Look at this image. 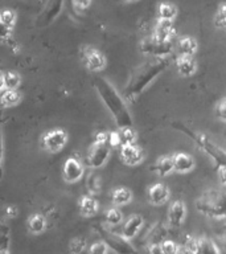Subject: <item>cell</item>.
<instances>
[{
    "instance_id": "obj_1",
    "label": "cell",
    "mask_w": 226,
    "mask_h": 254,
    "mask_svg": "<svg viewBox=\"0 0 226 254\" xmlns=\"http://www.w3.org/2000/svg\"><path fill=\"white\" fill-rule=\"evenodd\" d=\"M170 65V59L167 57H155L148 63L143 64L138 67L131 77L130 82L127 83L126 89L123 90V95L130 101H134L138 95H140L146 87L154 81L159 74H162Z\"/></svg>"
},
{
    "instance_id": "obj_2",
    "label": "cell",
    "mask_w": 226,
    "mask_h": 254,
    "mask_svg": "<svg viewBox=\"0 0 226 254\" xmlns=\"http://www.w3.org/2000/svg\"><path fill=\"white\" fill-rule=\"evenodd\" d=\"M94 87L98 91L99 97L113 115L115 123L118 125L119 128L124 127H132V118L126 102L118 94V91L111 86V83L105 78H95Z\"/></svg>"
},
{
    "instance_id": "obj_3",
    "label": "cell",
    "mask_w": 226,
    "mask_h": 254,
    "mask_svg": "<svg viewBox=\"0 0 226 254\" xmlns=\"http://www.w3.org/2000/svg\"><path fill=\"white\" fill-rule=\"evenodd\" d=\"M196 208L206 217L226 218V192L209 190L196 200Z\"/></svg>"
},
{
    "instance_id": "obj_4",
    "label": "cell",
    "mask_w": 226,
    "mask_h": 254,
    "mask_svg": "<svg viewBox=\"0 0 226 254\" xmlns=\"http://www.w3.org/2000/svg\"><path fill=\"white\" fill-rule=\"evenodd\" d=\"M174 128L185 132L186 135H189L190 138L193 139L194 143L197 144L200 148H201L205 154H208L210 158L213 159L214 163L217 164L218 170L222 168V167H226V152L224 150H221L217 144H214L212 140L208 139V136L204 134H198V132H194V131H190L188 127L182 126L180 123H173Z\"/></svg>"
},
{
    "instance_id": "obj_5",
    "label": "cell",
    "mask_w": 226,
    "mask_h": 254,
    "mask_svg": "<svg viewBox=\"0 0 226 254\" xmlns=\"http://www.w3.org/2000/svg\"><path fill=\"white\" fill-rule=\"evenodd\" d=\"M109 136L110 135H107L106 132H99L95 138V142L91 144L86 156V164L90 168H94V170L101 168L107 162V159L110 156L111 148H113Z\"/></svg>"
},
{
    "instance_id": "obj_6",
    "label": "cell",
    "mask_w": 226,
    "mask_h": 254,
    "mask_svg": "<svg viewBox=\"0 0 226 254\" xmlns=\"http://www.w3.org/2000/svg\"><path fill=\"white\" fill-rule=\"evenodd\" d=\"M139 49L144 55H151L155 57H167L173 49V43L168 41H159L152 36L150 39H144L139 45Z\"/></svg>"
},
{
    "instance_id": "obj_7",
    "label": "cell",
    "mask_w": 226,
    "mask_h": 254,
    "mask_svg": "<svg viewBox=\"0 0 226 254\" xmlns=\"http://www.w3.org/2000/svg\"><path fill=\"white\" fill-rule=\"evenodd\" d=\"M81 57H82L83 63L86 65V67L90 71H101L105 69L106 66V57L101 53L99 51H97L95 48L93 47H82L81 49Z\"/></svg>"
},
{
    "instance_id": "obj_8",
    "label": "cell",
    "mask_w": 226,
    "mask_h": 254,
    "mask_svg": "<svg viewBox=\"0 0 226 254\" xmlns=\"http://www.w3.org/2000/svg\"><path fill=\"white\" fill-rule=\"evenodd\" d=\"M67 142V132L61 128H55L45 132L43 136L44 148L49 152H59Z\"/></svg>"
},
{
    "instance_id": "obj_9",
    "label": "cell",
    "mask_w": 226,
    "mask_h": 254,
    "mask_svg": "<svg viewBox=\"0 0 226 254\" xmlns=\"http://www.w3.org/2000/svg\"><path fill=\"white\" fill-rule=\"evenodd\" d=\"M103 236H105V242L107 244V246H110L111 249L118 254H135V249L131 246L126 237L116 236L109 229L103 232Z\"/></svg>"
},
{
    "instance_id": "obj_10",
    "label": "cell",
    "mask_w": 226,
    "mask_h": 254,
    "mask_svg": "<svg viewBox=\"0 0 226 254\" xmlns=\"http://www.w3.org/2000/svg\"><path fill=\"white\" fill-rule=\"evenodd\" d=\"M111 147L118 146L119 148H122L124 146H131L135 144L136 142V132L132 127H124V128H119L115 132H111L109 136Z\"/></svg>"
},
{
    "instance_id": "obj_11",
    "label": "cell",
    "mask_w": 226,
    "mask_h": 254,
    "mask_svg": "<svg viewBox=\"0 0 226 254\" xmlns=\"http://www.w3.org/2000/svg\"><path fill=\"white\" fill-rule=\"evenodd\" d=\"M83 172H85V168H83L82 163L79 162L78 159L70 156L63 163V179L67 183H75L81 180L83 176Z\"/></svg>"
},
{
    "instance_id": "obj_12",
    "label": "cell",
    "mask_w": 226,
    "mask_h": 254,
    "mask_svg": "<svg viewBox=\"0 0 226 254\" xmlns=\"http://www.w3.org/2000/svg\"><path fill=\"white\" fill-rule=\"evenodd\" d=\"M120 159H122V162L127 166H138L140 163L143 162V159H144V152L139 146L136 144H131V146H124L120 148Z\"/></svg>"
},
{
    "instance_id": "obj_13",
    "label": "cell",
    "mask_w": 226,
    "mask_h": 254,
    "mask_svg": "<svg viewBox=\"0 0 226 254\" xmlns=\"http://www.w3.org/2000/svg\"><path fill=\"white\" fill-rule=\"evenodd\" d=\"M176 35V28H174L173 21H170V20H158V24L155 27L154 37L159 41H164V43H168V41H172Z\"/></svg>"
},
{
    "instance_id": "obj_14",
    "label": "cell",
    "mask_w": 226,
    "mask_h": 254,
    "mask_svg": "<svg viewBox=\"0 0 226 254\" xmlns=\"http://www.w3.org/2000/svg\"><path fill=\"white\" fill-rule=\"evenodd\" d=\"M148 197H150L151 204L163 205L170 200V190L162 183H156L148 190Z\"/></svg>"
},
{
    "instance_id": "obj_15",
    "label": "cell",
    "mask_w": 226,
    "mask_h": 254,
    "mask_svg": "<svg viewBox=\"0 0 226 254\" xmlns=\"http://www.w3.org/2000/svg\"><path fill=\"white\" fill-rule=\"evenodd\" d=\"M186 214V208L185 204L180 200L177 201H173L170 204V210H168V222H170V226L173 228H177L182 224L184 218H185Z\"/></svg>"
},
{
    "instance_id": "obj_16",
    "label": "cell",
    "mask_w": 226,
    "mask_h": 254,
    "mask_svg": "<svg viewBox=\"0 0 226 254\" xmlns=\"http://www.w3.org/2000/svg\"><path fill=\"white\" fill-rule=\"evenodd\" d=\"M173 156V164H174V171L180 172V174H186L193 170L196 163L194 159L190 155L185 154V152H176L172 155Z\"/></svg>"
},
{
    "instance_id": "obj_17",
    "label": "cell",
    "mask_w": 226,
    "mask_h": 254,
    "mask_svg": "<svg viewBox=\"0 0 226 254\" xmlns=\"http://www.w3.org/2000/svg\"><path fill=\"white\" fill-rule=\"evenodd\" d=\"M143 225V217L142 216H139V214H132L131 217L127 218V221L124 222V225H123L122 229V236L123 237H126L127 240H131V238H134L138 232L140 230Z\"/></svg>"
},
{
    "instance_id": "obj_18",
    "label": "cell",
    "mask_w": 226,
    "mask_h": 254,
    "mask_svg": "<svg viewBox=\"0 0 226 254\" xmlns=\"http://www.w3.org/2000/svg\"><path fill=\"white\" fill-rule=\"evenodd\" d=\"M176 67H177V71L182 77H189V75H193L197 71V61L193 57L180 56L176 60Z\"/></svg>"
},
{
    "instance_id": "obj_19",
    "label": "cell",
    "mask_w": 226,
    "mask_h": 254,
    "mask_svg": "<svg viewBox=\"0 0 226 254\" xmlns=\"http://www.w3.org/2000/svg\"><path fill=\"white\" fill-rule=\"evenodd\" d=\"M177 49L180 52V56L193 57V55L198 49L197 40L190 36H182L177 41Z\"/></svg>"
},
{
    "instance_id": "obj_20",
    "label": "cell",
    "mask_w": 226,
    "mask_h": 254,
    "mask_svg": "<svg viewBox=\"0 0 226 254\" xmlns=\"http://www.w3.org/2000/svg\"><path fill=\"white\" fill-rule=\"evenodd\" d=\"M152 171H155L159 176H167L170 175L172 171H174V164H173V156L172 155H164L162 158L158 159V162L155 163V166L152 167Z\"/></svg>"
},
{
    "instance_id": "obj_21",
    "label": "cell",
    "mask_w": 226,
    "mask_h": 254,
    "mask_svg": "<svg viewBox=\"0 0 226 254\" xmlns=\"http://www.w3.org/2000/svg\"><path fill=\"white\" fill-rule=\"evenodd\" d=\"M16 16L15 11H11V9H4L0 15V20H1V27H3V40L5 41L8 36L11 35L13 28H15L16 24Z\"/></svg>"
},
{
    "instance_id": "obj_22",
    "label": "cell",
    "mask_w": 226,
    "mask_h": 254,
    "mask_svg": "<svg viewBox=\"0 0 226 254\" xmlns=\"http://www.w3.org/2000/svg\"><path fill=\"white\" fill-rule=\"evenodd\" d=\"M98 210V202L91 196H82L79 198V212L83 217H91Z\"/></svg>"
},
{
    "instance_id": "obj_23",
    "label": "cell",
    "mask_w": 226,
    "mask_h": 254,
    "mask_svg": "<svg viewBox=\"0 0 226 254\" xmlns=\"http://www.w3.org/2000/svg\"><path fill=\"white\" fill-rule=\"evenodd\" d=\"M28 230L33 234L43 233L44 230L47 229V218L44 217L41 213L32 214L31 217L28 218L27 221Z\"/></svg>"
},
{
    "instance_id": "obj_24",
    "label": "cell",
    "mask_w": 226,
    "mask_h": 254,
    "mask_svg": "<svg viewBox=\"0 0 226 254\" xmlns=\"http://www.w3.org/2000/svg\"><path fill=\"white\" fill-rule=\"evenodd\" d=\"M194 252H196V254H220V250L216 246V244L208 240V238L196 240Z\"/></svg>"
},
{
    "instance_id": "obj_25",
    "label": "cell",
    "mask_w": 226,
    "mask_h": 254,
    "mask_svg": "<svg viewBox=\"0 0 226 254\" xmlns=\"http://www.w3.org/2000/svg\"><path fill=\"white\" fill-rule=\"evenodd\" d=\"M111 200H113V202L116 206L126 205V204L131 202V200H132V192L128 188L120 187V188L114 190V192L111 194Z\"/></svg>"
},
{
    "instance_id": "obj_26",
    "label": "cell",
    "mask_w": 226,
    "mask_h": 254,
    "mask_svg": "<svg viewBox=\"0 0 226 254\" xmlns=\"http://www.w3.org/2000/svg\"><path fill=\"white\" fill-rule=\"evenodd\" d=\"M21 78L15 71H7L1 74V89L3 90H16L19 87Z\"/></svg>"
},
{
    "instance_id": "obj_27",
    "label": "cell",
    "mask_w": 226,
    "mask_h": 254,
    "mask_svg": "<svg viewBox=\"0 0 226 254\" xmlns=\"http://www.w3.org/2000/svg\"><path fill=\"white\" fill-rule=\"evenodd\" d=\"M62 1L63 0H49V3L45 8V13H44L45 23H51L52 20H55L58 16L61 8H62Z\"/></svg>"
},
{
    "instance_id": "obj_28",
    "label": "cell",
    "mask_w": 226,
    "mask_h": 254,
    "mask_svg": "<svg viewBox=\"0 0 226 254\" xmlns=\"http://www.w3.org/2000/svg\"><path fill=\"white\" fill-rule=\"evenodd\" d=\"M159 20H170L173 21L177 16V8L170 3H160L158 8Z\"/></svg>"
},
{
    "instance_id": "obj_29",
    "label": "cell",
    "mask_w": 226,
    "mask_h": 254,
    "mask_svg": "<svg viewBox=\"0 0 226 254\" xmlns=\"http://www.w3.org/2000/svg\"><path fill=\"white\" fill-rule=\"evenodd\" d=\"M21 101V94L17 90H3L1 91V105L4 107L16 106Z\"/></svg>"
},
{
    "instance_id": "obj_30",
    "label": "cell",
    "mask_w": 226,
    "mask_h": 254,
    "mask_svg": "<svg viewBox=\"0 0 226 254\" xmlns=\"http://www.w3.org/2000/svg\"><path fill=\"white\" fill-rule=\"evenodd\" d=\"M106 221L110 225H118L123 221V213L118 208H111L110 210H107Z\"/></svg>"
},
{
    "instance_id": "obj_31",
    "label": "cell",
    "mask_w": 226,
    "mask_h": 254,
    "mask_svg": "<svg viewBox=\"0 0 226 254\" xmlns=\"http://www.w3.org/2000/svg\"><path fill=\"white\" fill-rule=\"evenodd\" d=\"M85 249H86V241L83 238H74L70 241L69 250L71 254H81Z\"/></svg>"
},
{
    "instance_id": "obj_32",
    "label": "cell",
    "mask_w": 226,
    "mask_h": 254,
    "mask_svg": "<svg viewBox=\"0 0 226 254\" xmlns=\"http://www.w3.org/2000/svg\"><path fill=\"white\" fill-rule=\"evenodd\" d=\"M226 23V4L221 5L220 9L217 11L216 16H214V24H216V27L218 28H224Z\"/></svg>"
},
{
    "instance_id": "obj_33",
    "label": "cell",
    "mask_w": 226,
    "mask_h": 254,
    "mask_svg": "<svg viewBox=\"0 0 226 254\" xmlns=\"http://www.w3.org/2000/svg\"><path fill=\"white\" fill-rule=\"evenodd\" d=\"M162 249L163 253L164 254H178V248L173 241H170V240H167V241H163L162 244Z\"/></svg>"
},
{
    "instance_id": "obj_34",
    "label": "cell",
    "mask_w": 226,
    "mask_h": 254,
    "mask_svg": "<svg viewBox=\"0 0 226 254\" xmlns=\"http://www.w3.org/2000/svg\"><path fill=\"white\" fill-rule=\"evenodd\" d=\"M109 246L106 242H95L89 250V254H107Z\"/></svg>"
},
{
    "instance_id": "obj_35",
    "label": "cell",
    "mask_w": 226,
    "mask_h": 254,
    "mask_svg": "<svg viewBox=\"0 0 226 254\" xmlns=\"http://www.w3.org/2000/svg\"><path fill=\"white\" fill-rule=\"evenodd\" d=\"M217 115L220 117V119H222L224 122H226V98L222 99L221 102L218 103Z\"/></svg>"
},
{
    "instance_id": "obj_36",
    "label": "cell",
    "mask_w": 226,
    "mask_h": 254,
    "mask_svg": "<svg viewBox=\"0 0 226 254\" xmlns=\"http://www.w3.org/2000/svg\"><path fill=\"white\" fill-rule=\"evenodd\" d=\"M5 216L8 218H15L17 216V208L15 205H8L5 208Z\"/></svg>"
},
{
    "instance_id": "obj_37",
    "label": "cell",
    "mask_w": 226,
    "mask_h": 254,
    "mask_svg": "<svg viewBox=\"0 0 226 254\" xmlns=\"http://www.w3.org/2000/svg\"><path fill=\"white\" fill-rule=\"evenodd\" d=\"M73 3H74L75 7L79 8V9H85V8H87L90 5L91 0H73Z\"/></svg>"
},
{
    "instance_id": "obj_38",
    "label": "cell",
    "mask_w": 226,
    "mask_h": 254,
    "mask_svg": "<svg viewBox=\"0 0 226 254\" xmlns=\"http://www.w3.org/2000/svg\"><path fill=\"white\" fill-rule=\"evenodd\" d=\"M218 178L222 186H226V167H222L218 170Z\"/></svg>"
},
{
    "instance_id": "obj_39",
    "label": "cell",
    "mask_w": 226,
    "mask_h": 254,
    "mask_svg": "<svg viewBox=\"0 0 226 254\" xmlns=\"http://www.w3.org/2000/svg\"><path fill=\"white\" fill-rule=\"evenodd\" d=\"M150 254H164L163 253L162 245H159V244H152L150 246Z\"/></svg>"
},
{
    "instance_id": "obj_40",
    "label": "cell",
    "mask_w": 226,
    "mask_h": 254,
    "mask_svg": "<svg viewBox=\"0 0 226 254\" xmlns=\"http://www.w3.org/2000/svg\"><path fill=\"white\" fill-rule=\"evenodd\" d=\"M178 254H196V252L190 249V248H188V246H184V248L178 250Z\"/></svg>"
},
{
    "instance_id": "obj_41",
    "label": "cell",
    "mask_w": 226,
    "mask_h": 254,
    "mask_svg": "<svg viewBox=\"0 0 226 254\" xmlns=\"http://www.w3.org/2000/svg\"><path fill=\"white\" fill-rule=\"evenodd\" d=\"M126 3H135V1H138V0H124Z\"/></svg>"
},
{
    "instance_id": "obj_42",
    "label": "cell",
    "mask_w": 226,
    "mask_h": 254,
    "mask_svg": "<svg viewBox=\"0 0 226 254\" xmlns=\"http://www.w3.org/2000/svg\"><path fill=\"white\" fill-rule=\"evenodd\" d=\"M0 254H9V253H8V250H0Z\"/></svg>"
},
{
    "instance_id": "obj_43",
    "label": "cell",
    "mask_w": 226,
    "mask_h": 254,
    "mask_svg": "<svg viewBox=\"0 0 226 254\" xmlns=\"http://www.w3.org/2000/svg\"><path fill=\"white\" fill-rule=\"evenodd\" d=\"M222 29H224V31L226 32V23H225V25H224V28H222Z\"/></svg>"
}]
</instances>
